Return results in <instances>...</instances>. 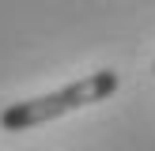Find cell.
Wrapping results in <instances>:
<instances>
[{
  "instance_id": "obj_1",
  "label": "cell",
  "mask_w": 155,
  "mask_h": 151,
  "mask_svg": "<svg viewBox=\"0 0 155 151\" xmlns=\"http://www.w3.org/2000/svg\"><path fill=\"white\" fill-rule=\"evenodd\" d=\"M117 91V72L102 68V72H91L83 79L68 83L61 91H49L42 98H27V102H15L0 113V128L8 132H27V128H38V125H49V121L64 117V113H76L83 106H95L102 98H110Z\"/></svg>"
},
{
  "instance_id": "obj_2",
  "label": "cell",
  "mask_w": 155,
  "mask_h": 151,
  "mask_svg": "<svg viewBox=\"0 0 155 151\" xmlns=\"http://www.w3.org/2000/svg\"><path fill=\"white\" fill-rule=\"evenodd\" d=\"M151 72H155V68H151Z\"/></svg>"
}]
</instances>
